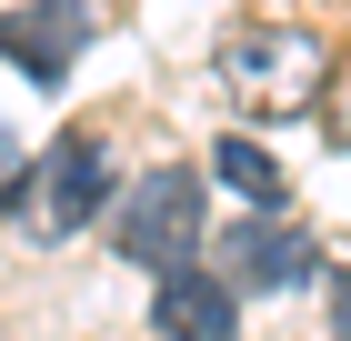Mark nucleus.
Returning a JSON list of instances; mask_svg holds the SVG:
<instances>
[{"label": "nucleus", "mask_w": 351, "mask_h": 341, "mask_svg": "<svg viewBox=\"0 0 351 341\" xmlns=\"http://www.w3.org/2000/svg\"><path fill=\"white\" fill-rule=\"evenodd\" d=\"M221 91L251 110V121H301V110L331 91V51L301 21H251L221 40Z\"/></svg>", "instance_id": "obj_1"}, {"label": "nucleus", "mask_w": 351, "mask_h": 341, "mask_svg": "<svg viewBox=\"0 0 351 341\" xmlns=\"http://www.w3.org/2000/svg\"><path fill=\"white\" fill-rule=\"evenodd\" d=\"M201 171H141L131 201L110 211V241H121V261L161 271V281H181L191 261H201Z\"/></svg>", "instance_id": "obj_2"}, {"label": "nucleus", "mask_w": 351, "mask_h": 341, "mask_svg": "<svg viewBox=\"0 0 351 341\" xmlns=\"http://www.w3.org/2000/svg\"><path fill=\"white\" fill-rule=\"evenodd\" d=\"M101 211H110V141L101 131H60L51 161H40L30 191H21V231L30 241H71V231H90Z\"/></svg>", "instance_id": "obj_3"}, {"label": "nucleus", "mask_w": 351, "mask_h": 341, "mask_svg": "<svg viewBox=\"0 0 351 341\" xmlns=\"http://www.w3.org/2000/svg\"><path fill=\"white\" fill-rule=\"evenodd\" d=\"M311 231L301 221H281V211H251V221H231V231L211 241V281L241 301V291H291V281H311Z\"/></svg>", "instance_id": "obj_4"}, {"label": "nucleus", "mask_w": 351, "mask_h": 341, "mask_svg": "<svg viewBox=\"0 0 351 341\" xmlns=\"http://www.w3.org/2000/svg\"><path fill=\"white\" fill-rule=\"evenodd\" d=\"M90 30H101L90 0H10V10H0V60L51 91V80H71V60L90 51Z\"/></svg>", "instance_id": "obj_5"}, {"label": "nucleus", "mask_w": 351, "mask_h": 341, "mask_svg": "<svg viewBox=\"0 0 351 341\" xmlns=\"http://www.w3.org/2000/svg\"><path fill=\"white\" fill-rule=\"evenodd\" d=\"M151 331L161 341H241V311H231L221 281L181 271V281H161V301H151Z\"/></svg>", "instance_id": "obj_6"}, {"label": "nucleus", "mask_w": 351, "mask_h": 341, "mask_svg": "<svg viewBox=\"0 0 351 341\" xmlns=\"http://www.w3.org/2000/svg\"><path fill=\"white\" fill-rule=\"evenodd\" d=\"M211 171H221L231 191H241L251 211H281V161H271L261 141H221V151H211Z\"/></svg>", "instance_id": "obj_7"}, {"label": "nucleus", "mask_w": 351, "mask_h": 341, "mask_svg": "<svg viewBox=\"0 0 351 341\" xmlns=\"http://www.w3.org/2000/svg\"><path fill=\"white\" fill-rule=\"evenodd\" d=\"M322 110H331V141L351 151V60H331V91H322Z\"/></svg>", "instance_id": "obj_8"}, {"label": "nucleus", "mask_w": 351, "mask_h": 341, "mask_svg": "<svg viewBox=\"0 0 351 341\" xmlns=\"http://www.w3.org/2000/svg\"><path fill=\"white\" fill-rule=\"evenodd\" d=\"M21 181H30V161H21V141L0 131V211H21Z\"/></svg>", "instance_id": "obj_9"}, {"label": "nucleus", "mask_w": 351, "mask_h": 341, "mask_svg": "<svg viewBox=\"0 0 351 341\" xmlns=\"http://www.w3.org/2000/svg\"><path fill=\"white\" fill-rule=\"evenodd\" d=\"M322 291H331V331H341V341H351V271H331V281H322Z\"/></svg>", "instance_id": "obj_10"}]
</instances>
